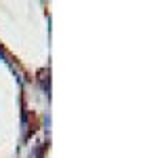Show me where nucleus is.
Listing matches in <instances>:
<instances>
[{
	"label": "nucleus",
	"mask_w": 158,
	"mask_h": 158,
	"mask_svg": "<svg viewBox=\"0 0 158 158\" xmlns=\"http://www.w3.org/2000/svg\"><path fill=\"white\" fill-rule=\"evenodd\" d=\"M49 76H51V72L47 70V68H42V70H38V80H40V85L44 86V89H49V80H51Z\"/></svg>",
	"instance_id": "f257e3e1"
}]
</instances>
